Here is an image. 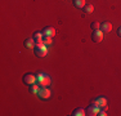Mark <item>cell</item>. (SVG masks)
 Returning <instances> with one entry per match:
<instances>
[{"instance_id": "5bb4252c", "label": "cell", "mask_w": 121, "mask_h": 116, "mask_svg": "<svg viewBox=\"0 0 121 116\" xmlns=\"http://www.w3.org/2000/svg\"><path fill=\"white\" fill-rule=\"evenodd\" d=\"M84 9L85 13H93V10H94V7L91 4H85V7L82 8Z\"/></svg>"}, {"instance_id": "9c48e42d", "label": "cell", "mask_w": 121, "mask_h": 116, "mask_svg": "<svg viewBox=\"0 0 121 116\" xmlns=\"http://www.w3.org/2000/svg\"><path fill=\"white\" fill-rule=\"evenodd\" d=\"M25 48H27V49H34L35 48V45H36V41L32 39V37H30V39H26L25 40Z\"/></svg>"}, {"instance_id": "6da1fadb", "label": "cell", "mask_w": 121, "mask_h": 116, "mask_svg": "<svg viewBox=\"0 0 121 116\" xmlns=\"http://www.w3.org/2000/svg\"><path fill=\"white\" fill-rule=\"evenodd\" d=\"M34 50H35V56L36 57H45L48 54V48H47V45H45L43 41L36 43Z\"/></svg>"}, {"instance_id": "2e32d148", "label": "cell", "mask_w": 121, "mask_h": 116, "mask_svg": "<svg viewBox=\"0 0 121 116\" xmlns=\"http://www.w3.org/2000/svg\"><path fill=\"white\" fill-rule=\"evenodd\" d=\"M90 27H91V30H99L100 28V23L99 22H97V21H94V22H91V25H90Z\"/></svg>"}, {"instance_id": "ba28073f", "label": "cell", "mask_w": 121, "mask_h": 116, "mask_svg": "<svg viewBox=\"0 0 121 116\" xmlns=\"http://www.w3.org/2000/svg\"><path fill=\"white\" fill-rule=\"evenodd\" d=\"M91 103L102 107V106H104V104H107V99H106L104 97H97V98H94V99L91 101Z\"/></svg>"}, {"instance_id": "9a60e30c", "label": "cell", "mask_w": 121, "mask_h": 116, "mask_svg": "<svg viewBox=\"0 0 121 116\" xmlns=\"http://www.w3.org/2000/svg\"><path fill=\"white\" fill-rule=\"evenodd\" d=\"M43 43H44L45 45H50L52 43H53L52 36H45V35H44V37H43Z\"/></svg>"}, {"instance_id": "8fae6325", "label": "cell", "mask_w": 121, "mask_h": 116, "mask_svg": "<svg viewBox=\"0 0 121 116\" xmlns=\"http://www.w3.org/2000/svg\"><path fill=\"white\" fill-rule=\"evenodd\" d=\"M72 116H85L86 115V110L81 108V107H77V108H75L72 111Z\"/></svg>"}, {"instance_id": "8992f818", "label": "cell", "mask_w": 121, "mask_h": 116, "mask_svg": "<svg viewBox=\"0 0 121 116\" xmlns=\"http://www.w3.org/2000/svg\"><path fill=\"white\" fill-rule=\"evenodd\" d=\"M41 32L45 35V36H52L53 37L54 35H56V28L52 27V26H47V27H44L41 30Z\"/></svg>"}, {"instance_id": "5b68a950", "label": "cell", "mask_w": 121, "mask_h": 116, "mask_svg": "<svg viewBox=\"0 0 121 116\" xmlns=\"http://www.w3.org/2000/svg\"><path fill=\"white\" fill-rule=\"evenodd\" d=\"M37 95H39L40 98H43V99H48V98L50 97V90H49L47 86H44V88L40 86V90L37 93Z\"/></svg>"}, {"instance_id": "ac0fdd59", "label": "cell", "mask_w": 121, "mask_h": 116, "mask_svg": "<svg viewBox=\"0 0 121 116\" xmlns=\"http://www.w3.org/2000/svg\"><path fill=\"white\" fill-rule=\"evenodd\" d=\"M98 115H99V116H106V115H107V111H103V110H99Z\"/></svg>"}, {"instance_id": "3957f363", "label": "cell", "mask_w": 121, "mask_h": 116, "mask_svg": "<svg viewBox=\"0 0 121 116\" xmlns=\"http://www.w3.org/2000/svg\"><path fill=\"white\" fill-rule=\"evenodd\" d=\"M91 40H93L94 43H100L103 40V31L100 30H94L93 32H91Z\"/></svg>"}, {"instance_id": "52a82bcc", "label": "cell", "mask_w": 121, "mask_h": 116, "mask_svg": "<svg viewBox=\"0 0 121 116\" xmlns=\"http://www.w3.org/2000/svg\"><path fill=\"white\" fill-rule=\"evenodd\" d=\"M52 83V79L48 76V75H44V77H43L40 81H37V84H39V86H41V88H44V86H49Z\"/></svg>"}, {"instance_id": "277c9868", "label": "cell", "mask_w": 121, "mask_h": 116, "mask_svg": "<svg viewBox=\"0 0 121 116\" xmlns=\"http://www.w3.org/2000/svg\"><path fill=\"white\" fill-rule=\"evenodd\" d=\"M99 110H100L99 106H97V104H93V103H91L90 106L86 108V115H89V116H95V115H98Z\"/></svg>"}, {"instance_id": "7c38bea8", "label": "cell", "mask_w": 121, "mask_h": 116, "mask_svg": "<svg viewBox=\"0 0 121 116\" xmlns=\"http://www.w3.org/2000/svg\"><path fill=\"white\" fill-rule=\"evenodd\" d=\"M43 37H44V34H43L41 31H36V32H34V35H32V39L35 40L36 43L43 41Z\"/></svg>"}, {"instance_id": "e0dca14e", "label": "cell", "mask_w": 121, "mask_h": 116, "mask_svg": "<svg viewBox=\"0 0 121 116\" xmlns=\"http://www.w3.org/2000/svg\"><path fill=\"white\" fill-rule=\"evenodd\" d=\"M39 90H40L39 84H32V85H31V92H32V93H35V94H37V93H39Z\"/></svg>"}, {"instance_id": "7a4b0ae2", "label": "cell", "mask_w": 121, "mask_h": 116, "mask_svg": "<svg viewBox=\"0 0 121 116\" xmlns=\"http://www.w3.org/2000/svg\"><path fill=\"white\" fill-rule=\"evenodd\" d=\"M22 80H23V83L26 84V85H32V84H36V76L35 75H32V74H25L23 75V77H22Z\"/></svg>"}, {"instance_id": "d6986e66", "label": "cell", "mask_w": 121, "mask_h": 116, "mask_svg": "<svg viewBox=\"0 0 121 116\" xmlns=\"http://www.w3.org/2000/svg\"><path fill=\"white\" fill-rule=\"evenodd\" d=\"M117 35H119V36L121 37V26L119 27V30H117Z\"/></svg>"}, {"instance_id": "30bf717a", "label": "cell", "mask_w": 121, "mask_h": 116, "mask_svg": "<svg viewBox=\"0 0 121 116\" xmlns=\"http://www.w3.org/2000/svg\"><path fill=\"white\" fill-rule=\"evenodd\" d=\"M100 30H102L103 32H109V31L112 30V25H111L109 22L104 21V22L100 23Z\"/></svg>"}, {"instance_id": "4fadbf2b", "label": "cell", "mask_w": 121, "mask_h": 116, "mask_svg": "<svg viewBox=\"0 0 121 116\" xmlns=\"http://www.w3.org/2000/svg\"><path fill=\"white\" fill-rule=\"evenodd\" d=\"M72 1H73V5L76 8H84L85 4H86L85 0H72Z\"/></svg>"}]
</instances>
